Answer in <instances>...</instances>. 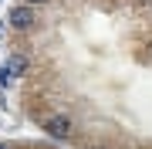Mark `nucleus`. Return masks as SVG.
<instances>
[{"label":"nucleus","instance_id":"1","mask_svg":"<svg viewBox=\"0 0 152 149\" xmlns=\"http://www.w3.org/2000/svg\"><path fill=\"white\" fill-rule=\"evenodd\" d=\"M7 21H10L14 31H31L34 24H37V14H34L31 4H20V7H14V10L7 14Z\"/></svg>","mask_w":152,"mask_h":149},{"label":"nucleus","instance_id":"2","mask_svg":"<svg viewBox=\"0 0 152 149\" xmlns=\"http://www.w3.org/2000/svg\"><path fill=\"white\" fill-rule=\"evenodd\" d=\"M44 132L54 136V139H71L75 129H71V119H68V115H51L48 122H44Z\"/></svg>","mask_w":152,"mask_h":149},{"label":"nucleus","instance_id":"3","mask_svg":"<svg viewBox=\"0 0 152 149\" xmlns=\"http://www.w3.org/2000/svg\"><path fill=\"white\" fill-rule=\"evenodd\" d=\"M4 71L7 75H14V78H24L31 71V61L24 58V54H7V61H4Z\"/></svg>","mask_w":152,"mask_h":149},{"label":"nucleus","instance_id":"4","mask_svg":"<svg viewBox=\"0 0 152 149\" xmlns=\"http://www.w3.org/2000/svg\"><path fill=\"white\" fill-rule=\"evenodd\" d=\"M24 4H31V7H41V4H48V0H24Z\"/></svg>","mask_w":152,"mask_h":149},{"label":"nucleus","instance_id":"5","mask_svg":"<svg viewBox=\"0 0 152 149\" xmlns=\"http://www.w3.org/2000/svg\"><path fill=\"white\" fill-rule=\"evenodd\" d=\"M0 149H10V146H7V142H0Z\"/></svg>","mask_w":152,"mask_h":149},{"label":"nucleus","instance_id":"6","mask_svg":"<svg viewBox=\"0 0 152 149\" xmlns=\"http://www.w3.org/2000/svg\"><path fill=\"white\" fill-rule=\"evenodd\" d=\"M139 4H152V0H139Z\"/></svg>","mask_w":152,"mask_h":149}]
</instances>
